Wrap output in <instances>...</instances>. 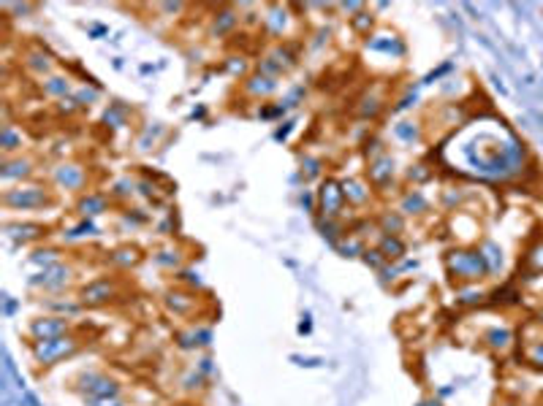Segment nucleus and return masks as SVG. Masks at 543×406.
Here are the masks:
<instances>
[{
    "label": "nucleus",
    "instance_id": "f257e3e1",
    "mask_svg": "<svg viewBox=\"0 0 543 406\" xmlns=\"http://www.w3.org/2000/svg\"><path fill=\"white\" fill-rule=\"evenodd\" d=\"M451 269L459 276H467V279H476L486 271V260L481 252H454L451 257Z\"/></svg>",
    "mask_w": 543,
    "mask_h": 406
},
{
    "label": "nucleus",
    "instance_id": "f03ea898",
    "mask_svg": "<svg viewBox=\"0 0 543 406\" xmlns=\"http://www.w3.org/2000/svg\"><path fill=\"white\" fill-rule=\"evenodd\" d=\"M71 350H74V344L68 339H52V341H44V347H38V360L49 363V360H55V357H60V355H65V352Z\"/></svg>",
    "mask_w": 543,
    "mask_h": 406
},
{
    "label": "nucleus",
    "instance_id": "7ed1b4c3",
    "mask_svg": "<svg viewBox=\"0 0 543 406\" xmlns=\"http://www.w3.org/2000/svg\"><path fill=\"white\" fill-rule=\"evenodd\" d=\"M530 263H533V266H535L538 271H543V242L538 244L533 252H530Z\"/></svg>",
    "mask_w": 543,
    "mask_h": 406
},
{
    "label": "nucleus",
    "instance_id": "20e7f679",
    "mask_svg": "<svg viewBox=\"0 0 543 406\" xmlns=\"http://www.w3.org/2000/svg\"><path fill=\"white\" fill-rule=\"evenodd\" d=\"M530 360H533L535 366H543V341L535 344V352H530Z\"/></svg>",
    "mask_w": 543,
    "mask_h": 406
},
{
    "label": "nucleus",
    "instance_id": "39448f33",
    "mask_svg": "<svg viewBox=\"0 0 543 406\" xmlns=\"http://www.w3.org/2000/svg\"><path fill=\"white\" fill-rule=\"evenodd\" d=\"M541 325H543V314H541Z\"/></svg>",
    "mask_w": 543,
    "mask_h": 406
}]
</instances>
